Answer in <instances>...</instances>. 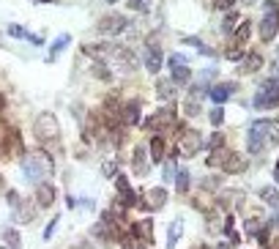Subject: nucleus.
Returning <instances> with one entry per match:
<instances>
[{
	"instance_id": "27",
	"label": "nucleus",
	"mask_w": 279,
	"mask_h": 249,
	"mask_svg": "<svg viewBox=\"0 0 279 249\" xmlns=\"http://www.w3.org/2000/svg\"><path fill=\"white\" fill-rule=\"evenodd\" d=\"M69 42H71V36H69V33H60L58 38H55V44H52V52H50V60H52V58H55V55H58L60 50H66V44H69Z\"/></svg>"
},
{
	"instance_id": "19",
	"label": "nucleus",
	"mask_w": 279,
	"mask_h": 249,
	"mask_svg": "<svg viewBox=\"0 0 279 249\" xmlns=\"http://www.w3.org/2000/svg\"><path fill=\"white\" fill-rule=\"evenodd\" d=\"M36 208H38L36 200H33V203H19L17 211H14V219H17V222H30V219H33V211H36Z\"/></svg>"
},
{
	"instance_id": "40",
	"label": "nucleus",
	"mask_w": 279,
	"mask_h": 249,
	"mask_svg": "<svg viewBox=\"0 0 279 249\" xmlns=\"http://www.w3.org/2000/svg\"><path fill=\"white\" fill-rule=\"evenodd\" d=\"M101 173H104L107 178H113V175H115V162H107L104 167H101Z\"/></svg>"
},
{
	"instance_id": "15",
	"label": "nucleus",
	"mask_w": 279,
	"mask_h": 249,
	"mask_svg": "<svg viewBox=\"0 0 279 249\" xmlns=\"http://www.w3.org/2000/svg\"><path fill=\"white\" fill-rule=\"evenodd\" d=\"M219 167H222L225 173H241L244 167H246V162H244L241 156H235V154H230V151H227V156L222 159V164H219Z\"/></svg>"
},
{
	"instance_id": "33",
	"label": "nucleus",
	"mask_w": 279,
	"mask_h": 249,
	"mask_svg": "<svg viewBox=\"0 0 279 249\" xmlns=\"http://www.w3.org/2000/svg\"><path fill=\"white\" fill-rule=\"evenodd\" d=\"M129 9H134V11H148V0H129Z\"/></svg>"
},
{
	"instance_id": "53",
	"label": "nucleus",
	"mask_w": 279,
	"mask_h": 249,
	"mask_svg": "<svg viewBox=\"0 0 279 249\" xmlns=\"http://www.w3.org/2000/svg\"><path fill=\"white\" fill-rule=\"evenodd\" d=\"M0 249H6V246H0Z\"/></svg>"
},
{
	"instance_id": "18",
	"label": "nucleus",
	"mask_w": 279,
	"mask_h": 249,
	"mask_svg": "<svg viewBox=\"0 0 279 249\" xmlns=\"http://www.w3.org/2000/svg\"><path fill=\"white\" fill-rule=\"evenodd\" d=\"M181 236H183V219H173V224L167 227V249H173L178 244Z\"/></svg>"
},
{
	"instance_id": "17",
	"label": "nucleus",
	"mask_w": 279,
	"mask_h": 249,
	"mask_svg": "<svg viewBox=\"0 0 279 249\" xmlns=\"http://www.w3.org/2000/svg\"><path fill=\"white\" fill-rule=\"evenodd\" d=\"M260 66H263V58H260L257 52H249V55L241 60V69H238V71H241V74H254Z\"/></svg>"
},
{
	"instance_id": "34",
	"label": "nucleus",
	"mask_w": 279,
	"mask_h": 249,
	"mask_svg": "<svg viewBox=\"0 0 279 249\" xmlns=\"http://www.w3.org/2000/svg\"><path fill=\"white\" fill-rule=\"evenodd\" d=\"M9 33H11V36H17V38H28V36H30L28 30H25V28H19V25H11V28H9Z\"/></svg>"
},
{
	"instance_id": "20",
	"label": "nucleus",
	"mask_w": 279,
	"mask_h": 249,
	"mask_svg": "<svg viewBox=\"0 0 279 249\" xmlns=\"http://www.w3.org/2000/svg\"><path fill=\"white\" fill-rule=\"evenodd\" d=\"M260 197H263V203H268L271 208H279V189L276 186H263Z\"/></svg>"
},
{
	"instance_id": "26",
	"label": "nucleus",
	"mask_w": 279,
	"mask_h": 249,
	"mask_svg": "<svg viewBox=\"0 0 279 249\" xmlns=\"http://www.w3.org/2000/svg\"><path fill=\"white\" fill-rule=\"evenodd\" d=\"M159 99H173V93H175V88H173V82H170V79H159Z\"/></svg>"
},
{
	"instance_id": "10",
	"label": "nucleus",
	"mask_w": 279,
	"mask_h": 249,
	"mask_svg": "<svg viewBox=\"0 0 279 249\" xmlns=\"http://www.w3.org/2000/svg\"><path fill=\"white\" fill-rule=\"evenodd\" d=\"M167 203V192L162 189V186H156V189H151L148 192V200H140V208H148V211H159Z\"/></svg>"
},
{
	"instance_id": "8",
	"label": "nucleus",
	"mask_w": 279,
	"mask_h": 249,
	"mask_svg": "<svg viewBox=\"0 0 279 249\" xmlns=\"http://www.w3.org/2000/svg\"><path fill=\"white\" fill-rule=\"evenodd\" d=\"M200 148H203L200 132H197V129H186V132H183V137H181V151H183V156H192V154H197Z\"/></svg>"
},
{
	"instance_id": "7",
	"label": "nucleus",
	"mask_w": 279,
	"mask_h": 249,
	"mask_svg": "<svg viewBox=\"0 0 279 249\" xmlns=\"http://www.w3.org/2000/svg\"><path fill=\"white\" fill-rule=\"evenodd\" d=\"M170 69H173V85H186L192 79V69L186 66L183 55H170Z\"/></svg>"
},
{
	"instance_id": "47",
	"label": "nucleus",
	"mask_w": 279,
	"mask_h": 249,
	"mask_svg": "<svg viewBox=\"0 0 279 249\" xmlns=\"http://www.w3.org/2000/svg\"><path fill=\"white\" fill-rule=\"evenodd\" d=\"M217 249H230V244H219Z\"/></svg>"
},
{
	"instance_id": "48",
	"label": "nucleus",
	"mask_w": 279,
	"mask_h": 249,
	"mask_svg": "<svg viewBox=\"0 0 279 249\" xmlns=\"http://www.w3.org/2000/svg\"><path fill=\"white\" fill-rule=\"evenodd\" d=\"M36 3H52V0H36Z\"/></svg>"
},
{
	"instance_id": "12",
	"label": "nucleus",
	"mask_w": 279,
	"mask_h": 249,
	"mask_svg": "<svg viewBox=\"0 0 279 249\" xmlns=\"http://www.w3.org/2000/svg\"><path fill=\"white\" fill-rule=\"evenodd\" d=\"M55 195H58V192H55L52 183L41 181V183L36 186V203H38V208H50V205L55 203Z\"/></svg>"
},
{
	"instance_id": "16",
	"label": "nucleus",
	"mask_w": 279,
	"mask_h": 249,
	"mask_svg": "<svg viewBox=\"0 0 279 249\" xmlns=\"http://www.w3.org/2000/svg\"><path fill=\"white\" fill-rule=\"evenodd\" d=\"M121 118H123V123H137L140 120V104L137 101H126L123 107H121Z\"/></svg>"
},
{
	"instance_id": "51",
	"label": "nucleus",
	"mask_w": 279,
	"mask_h": 249,
	"mask_svg": "<svg viewBox=\"0 0 279 249\" xmlns=\"http://www.w3.org/2000/svg\"><path fill=\"white\" fill-rule=\"evenodd\" d=\"M137 249H145V244H142V246H137Z\"/></svg>"
},
{
	"instance_id": "39",
	"label": "nucleus",
	"mask_w": 279,
	"mask_h": 249,
	"mask_svg": "<svg viewBox=\"0 0 279 249\" xmlns=\"http://www.w3.org/2000/svg\"><path fill=\"white\" fill-rule=\"evenodd\" d=\"M260 227H263L260 219H249V222H246V230H249V233H257Z\"/></svg>"
},
{
	"instance_id": "13",
	"label": "nucleus",
	"mask_w": 279,
	"mask_h": 249,
	"mask_svg": "<svg viewBox=\"0 0 279 249\" xmlns=\"http://www.w3.org/2000/svg\"><path fill=\"white\" fill-rule=\"evenodd\" d=\"M235 91H238V85H235V82H222V85H213L211 91H208V96H211V101H213V104H222V101H227Z\"/></svg>"
},
{
	"instance_id": "37",
	"label": "nucleus",
	"mask_w": 279,
	"mask_h": 249,
	"mask_svg": "<svg viewBox=\"0 0 279 249\" xmlns=\"http://www.w3.org/2000/svg\"><path fill=\"white\" fill-rule=\"evenodd\" d=\"M197 112H200V104L189 99V101H186V115H197Z\"/></svg>"
},
{
	"instance_id": "52",
	"label": "nucleus",
	"mask_w": 279,
	"mask_h": 249,
	"mask_svg": "<svg viewBox=\"0 0 279 249\" xmlns=\"http://www.w3.org/2000/svg\"><path fill=\"white\" fill-rule=\"evenodd\" d=\"M195 249H205V246H195Z\"/></svg>"
},
{
	"instance_id": "14",
	"label": "nucleus",
	"mask_w": 279,
	"mask_h": 249,
	"mask_svg": "<svg viewBox=\"0 0 279 249\" xmlns=\"http://www.w3.org/2000/svg\"><path fill=\"white\" fill-rule=\"evenodd\" d=\"M162 63H164V55H162V50H159L156 44L145 47V69L151 71V74H156V71L162 69Z\"/></svg>"
},
{
	"instance_id": "38",
	"label": "nucleus",
	"mask_w": 279,
	"mask_h": 249,
	"mask_svg": "<svg viewBox=\"0 0 279 249\" xmlns=\"http://www.w3.org/2000/svg\"><path fill=\"white\" fill-rule=\"evenodd\" d=\"M19 203H22V200H19V192H14V189H11V192H9V205H11V208H17Z\"/></svg>"
},
{
	"instance_id": "21",
	"label": "nucleus",
	"mask_w": 279,
	"mask_h": 249,
	"mask_svg": "<svg viewBox=\"0 0 279 249\" xmlns=\"http://www.w3.org/2000/svg\"><path fill=\"white\" fill-rule=\"evenodd\" d=\"M3 241H6V249H22V238H19V233L14 227L3 230Z\"/></svg>"
},
{
	"instance_id": "11",
	"label": "nucleus",
	"mask_w": 279,
	"mask_h": 249,
	"mask_svg": "<svg viewBox=\"0 0 279 249\" xmlns=\"http://www.w3.org/2000/svg\"><path fill=\"white\" fill-rule=\"evenodd\" d=\"M173 118H175V112H173V110H159L156 115H151V118L145 120V129L162 132L164 126H170V123H173Z\"/></svg>"
},
{
	"instance_id": "2",
	"label": "nucleus",
	"mask_w": 279,
	"mask_h": 249,
	"mask_svg": "<svg viewBox=\"0 0 279 249\" xmlns=\"http://www.w3.org/2000/svg\"><path fill=\"white\" fill-rule=\"evenodd\" d=\"M22 175H25V181L30 183H41L47 175H52V159L50 154H44V151H38L33 156H25L22 159Z\"/></svg>"
},
{
	"instance_id": "23",
	"label": "nucleus",
	"mask_w": 279,
	"mask_h": 249,
	"mask_svg": "<svg viewBox=\"0 0 279 249\" xmlns=\"http://www.w3.org/2000/svg\"><path fill=\"white\" fill-rule=\"evenodd\" d=\"M189 181H192V175H189L186 170L175 173V189H178V195H186L189 192Z\"/></svg>"
},
{
	"instance_id": "28",
	"label": "nucleus",
	"mask_w": 279,
	"mask_h": 249,
	"mask_svg": "<svg viewBox=\"0 0 279 249\" xmlns=\"http://www.w3.org/2000/svg\"><path fill=\"white\" fill-rule=\"evenodd\" d=\"M183 44H192L195 50H200L203 55H208V58H211V55H213V52H211L208 47H205V44H203V42H200V38H197V36H186V38H183Z\"/></svg>"
},
{
	"instance_id": "49",
	"label": "nucleus",
	"mask_w": 279,
	"mask_h": 249,
	"mask_svg": "<svg viewBox=\"0 0 279 249\" xmlns=\"http://www.w3.org/2000/svg\"><path fill=\"white\" fill-rule=\"evenodd\" d=\"M0 189H3V178H0Z\"/></svg>"
},
{
	"instance_id": "44",
	"label": "nucleus",
	"mask_w": 279,
	"mask_h": 249,
	"mask_svg": "<svg viewBox=\"0 0 279 249\" xmlns=\"http://www.w3.org/2000/svg\"><path fill=\"white\" fill-rule=\"evenodd\" d=\"M274 178H276V186H279V162H276V167H274Z\"/></svg>"
},
{
	"instance_id": "25",
	"label": "nucleus",
	"mask_w": 279,
	"mask_h": 249,
	"mask_svg": "<svg viewBox=\"0 0 279 249\" xmlns=\"http://www.w3.org/2000/svg\"><path fill=\"white\" fill-rule=\"evenodd\" d=\"M249 33H252V25L249 22H241V25H238V30H235V47H241V44H246V38H249Z\"/></svg>"
},
{
	"instance_id": "43",
	"label": "nucleus",
	"mask_w": 279,
	"mask_h": 249,
	"mask_svg": "<svg viewBox=\"0 0 279 249\" xmlns=\"http://www.w3.org/2000/svg\"><path fill=\"white\" fill-rule=\"evenodd\" d=\"M271 224H274V227L279 230V211H276V216H274V219H271Z\"/></svg>"
},
{
	"instance_id": "42",
	"label": "nucleus",
	"mask_w": 279,
	"mask_h": 249,
	"mask_svg": "<svg viewBox=\"0 0 279 249\" xmlns=\"http://www.w3.org/2000/svg\"><path fill=\"white\" fill-rule=\"evenodd\" d=\"M71 249H93V244H91V241H82V244H74Z\"/></svg>"
},
{
	"instance_id": "35",
	"label": "nucleus",
	"mask_w": 279,
	"mask_h": 249,
	"mask_svg": "<svg viewBox=\"0 0 279 249\" xmlns=\"http://www.w3.org/2000/svg\"><path fill=\"white\" fill-rule=\"evenodd\" d=\"M222 120H225V112H222V110H211V123L222 126Z\"/></svg>"
},
{
	"instance_id": "24",
	"label": "nucleus",
	"mask_w": 279,
	"mask_h": 249,
	"mask_svg": "<svg viewBox=\"0 0 279 249\" xmlns=\"http://www.w3.org/2000/svg\"><path fill=\"white\" fill-rule=\"evenodd\" d=\"M151 159H154V162H162L164 159V140L162 137L151 140Z\"/></svg>"
},
{
	"instance_id": "22",
	"label": "nucleus",
	"mask_w": 279,
	"mask_h": 249,
	"mask_svg": "<svg viewBox=\"0 0 279 249\" xmlns=\"http://www.w3.org/2000/svg\"><path fill=\"white\" fill-rule=\"evenodd\" d=\"M134 173H140V175H148V162H145V148H137V151H134Z\"/></svg>"
},
{
	"instance_id": "32",
	"label": "nucleus",
	"mask_w": 279,
	"mask_h": 249,
	"mask_svg": "<svg viewBox=\"0 0 279 249\" xmlns=\"http://www.w3.org/2000/svg\"><path fill=\"white\" fill-rule=\"evenodd\" d=\"M175 159H170V162H167V167H164V181H170V178H175Z\"/></svg>"
},
{
	"instance_id": "9",
	"label": "nucleus",
	"mask_w": 279,
	"mask_h": 249,
	"mask_svg": "<svg viewBox=\"0 0 279 249\" xmlns=\"http://www.w3.org/2000/svg\"><path fill=\"white\" fill-rule=\"evenodd\" d=\"M132 236L140 241V244H154V222L151 219H140L137 224H132Z\"/></svg>"
},
{
	"instance_id": "5",
	"label": "nucleus",
	"mask_w": 279,
	"mask_h": 249,
	"mask_svg": "<svg viewBox=\"0 0 279 249\" xmlns=\"http://www.w3.org/2000/svg\"><path fill=\"white\" fill-rule=\"evenodd\" d=\"M58 132H60V123H58V118L52 115V112H41V115L36 118V140L38 142H52L55 137H58Z\"/></svg>"
},
{
	"instance_id": "29",
	"label": "nucleus",
	"mask_w": 279,
	"mask_h": 249,
	"mask_svg": "<svg viewBox=\"0 0 279 249\" xmlns=\"http://www.w3.org/2000/svg\"><path fill=\"white\" fill-rule=\"evenodd\" d=\"M238 25V11H227V17H225V25H222V30L225 33H233Z\"/></svg>"
},
{
	"instance_id": "41",
	"label": "nucleus",
	"mask_w": 279,
	"mask_h": 249,
	"mask_svg": "<svg viewBox=\"0 0 279 249\" xmlns=\"http://www.w3.org/2000/svg\"><path fill=\"white\" fill-rule=\"evenodd\" d=\"M222 142H225V137H222V134H213V137H211V151L213 148H222Z\"/></svg>"
},
{
	"instance_id": "36",
	"label": "nucleus",
	"mask_w": 279,
	"mask_h": 249,
	"mask_svg": "<svg viewBox=\"0 0 279 249\" xmlns=\"http://www.w3.org/2000/svg\"><path fill=\"white\" fill-rule=\"evenodd\" d=\"M227 58H230V60H241V58H244V55H241V47H230V50H227Z\"/></svg>"
},
{
	"instance_id": "46",
	"label": "nucleus",
	"mask_w": 279,
	"mask_h": 249,
	"mask_svg": "<svg viewBox=\"0 0 279 249\" xmlns=\"http://www.w3.org/2000/svg\"><path fill=\"white\" fill-rule=\"evenodd\" d=\"M274 77L279 79V63H276V69H274Z\"/></svg>"
},
{
	"instance_id": "45",
	"label": "nucleus",
	"mask_w": 279,
	"mask_h": 249,
	"mask_svg": "<svg viewBox=\"0 0 279 249\" xmlns=\"http://www.w3.org/2000/svg\"><path fill=\"white\" fill-rule=\"evenodd\" d=\"M3 107H6V96L0 93V110H3Z\"/></svg>"
},
{
	"instance_id": "4",
	"label": "nucleus",
	"mask_w": 279,
	"mask_h": 249,
	"mask_svg": "<svg viewBox=\"0 0 279 249\" xmlns=\"http://www.w3.org/2000/svg\"><path fill=\"white\" fill-rule=\"evenodd\" d=\"M254 107L257 110H274L279 107V79H266L260 88H257V93H254Z\"/></svg>"
},
{
	"instance_id": "50",
	"label": "nucleus",
	"mask_w": 279,
	"mask_h": 249,
	"mask_svg": "<svg viewBox=\"0 0 279 249\" xmlns=\"http://www.w3.org/2000/svg\"><path fill=\"white\" fill-rule=\"evenodd\" d=\"M107 3H118V0H107Z\"/></svg>"
},
{
	"instance_id": "31",
	"label": "nucleus",
	"mask_w": 279,
	"mask_h": 249,
	"mask_svg": "<svg viewBox=\"0 0 279 249\" xmlns=\"http://www.w3.org/2000/svg\"><path fill=\"white\" fill-rule=\"evenodd\" d=\"M235 6V0H213V9H222V11H230Z\"/></svg>"
},
{
	"instance_id": "6",
	"label": "nucleus",
	"mask_w": 279,
	"mask_h": 249,
	"mask_svg": "<svg viewBox=\"0 0 279 249\" xmlns=\"http://www.w3.org/2000/svg\"><path fill=\"white\" fill-rule=\"evenodd\" d=\"M126 28H129V19H126L123 14H110V17H104L96 25V30L104 36H118V33H123Z\"/></svg>"
},
{
	"instance_id": "1",
	"label": "nucleus",
	"mask_w": 279,
	"mask_h": 249,
	"mask_svg": "<svg viewBox=\"0 0 279 249\" xmlns=\"http://www.w3.org/2000/svg\"><path fill=\"white\" fill-rule=\"evenodd\" d=\"M279 142V123L276 120H257L252 123L249 134H246V151L249 154H266Z\"/></svg>"
},
{
	"instance_id": "3",
	"label": "nucleus",
	"mask_w": 279,
	"mask_h": 249,
	"mask_svg": "<svg viewBox=\"0 0 279 249\" xmlns=\"http://www.w3.org/2000/svg\"><path fill=\"white\" fill-rule=\"evenodd\" d=\"M279 30V6L274 0H266L263 3V19H260V38L263 42H274Z\"/></svg>"
},
{
	"instance_id": "30",
	"label": "nucleus",
	"mask_w": 279,
	"mask_h": 249,
	"mask_svg": "<svg viewBox=\"0 0 279 249\" xmlns=\"http://www.w3.org/2000/svg\"><path fill=\"white\" fill-rule=\"evenodd\" d=\"M58 224H60V216H55V219L47 224V230H44V241H50V238H52V233L58 230Z\"/></svg>"
}]
</instances>
